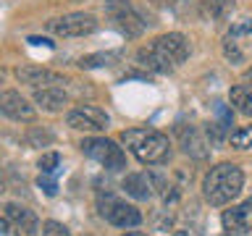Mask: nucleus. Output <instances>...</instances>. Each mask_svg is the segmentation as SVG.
Returning a JSON list of instances; mask_svg holds the SVG:
<instances>
[{"instance_id": "f257e3e1", "label": "nucleus", "mask_w": 252, "mask_h": 236, "mask_svg": "<svg viewBox=\"0 0 252 236\" xmlns=\"http://www.w3.org/2000/svg\"><path fill=\"white\" fill-rule=\"evenodd\" d=\"M189 58V42L179 31L160 34L153 45L139 47L137 50V63L142 68L153 71V74H171L176 66H181Z\"/></svg>"}, {"instance_id": "f03ea898", "label": "nucleus", "mask_w": 252, "mask_h": 236, "mask_svg": "<svg viewBox=\"0 0 252 236\" xmlns=\"http://www.w3.org/2000/svg\"><path fill=\"white\" fill-rule=\"evenodd\" d=\"M244 184V173L234 163H218L205 173L202 178V194L213 207H223L231 200H236Z\"/></svg>"}, {"instance_id": "7ed1b4c3", "label": "nucleus", "mask_w": 252, "mask_h": 236, "mask_svg": "<svg viewBox=\"0 0 252 236\" xmlns=\"http://www.w3.org/2000/svg\"><path fill=\"white\" fill-rule=\"evenodd\" d=\"M121 142L145 165H163L171 160V142L155 129H126L121 134Z\"/></svg>"}, {"instance_id": "20e7f679", "label": "nucleus", "mask_w": 252, "mask_h": 236, "mask_svg": "<svg viewBox=\"0 0 252 236\" xmlns=\"http://www.w3.org/2000/svg\"><path fill=\"white\" fill-rule=\"evenodd\" d=\"M105 16L110 27L129 39L139 37L145 31V21H142L137 8L131 5V0H105Z\"/></svg>"}, {"instance_id": "39448f33", "label": "nucleus", "mask_w": 252, "mask_h": 236, "mask_svg": "<svg viewBox=\"0 0 252 236\" xmlns=\"http://www.w3.org/2000/svg\"><path fill=\"white\" fill-rule=\"evenodd\" d=\"M97 210H100V215L116 228H134V226L142 223V212L134 207V205L118 200V197L110 194V192L97 194Z\"/></svg>"}, {"instance_id": "423d86ee", "label": "nucleus", "mask_w": 252, "mask_h": 236, "mask_svg": "<svg viewBox=\"0 0 252 236\" xmlns=\"http://www.w3.org/2000/svg\"><path fill=\"white\" fill-rule=\"evenodd\" d=\"M82 152L87 157H92L94 163H100L108 171H121L126 168V152L116 145L113 139L105 137H87L82 142Z\"/></svg>"}, {"instance_id": "0eeeda50", "label": "nucleus", "mask_w": 252, "mask_h": 236, "mask_svg": "<svg viewBox=\"0 0 252 236\" xmlns=\"http://www.w3.org/2000/svg\"><path fill=\"white\" fill-rule=\"evenodd\" d=\"M47 29H50L55 37H63V39L87 37V34H92V31H97V19H94L92 13L74 11V13L58 16V19H50L47 21Z\"/></svg>"}, {"instance_id": "6e6552de", "label": "nucleus", "mask_w": 252, "mask_h": 236, "mask_svg": "<svg viewBox=\"0 0 252 236\" xmlns=\"http://www.w3.org/2000/svg\"><path fill=\"white\" fill-rule=\"evenodd\" d=\"M66 123L76 131H102L110 123L108 113L97 105H79L74 110H68Z\"/></svg>"}, {"instance_id": "1a4fd4ad", "label": "nucleus", "mask_w": 252, "mask_h": 236, "mask_svg": "<svg viewBox=\"0 0 252 236\" xmlns=\"http://www.w3.org/2000/svg\"><path fill=\"white\" fill-rule=\"evenodd\" d=\"M0 113H3L5 118H11V121H19V123H32L37 118L34 105L16 89H3L0 92Z\"/></svg>"}, {"instance_id": "9d476101", "label": "nucleus", "mask_w": 252, "mask_h": 236, "mask_svg": "<svg viewBox=\"0 0 252 236\" xmlns=\"http://www.w3.org/2000/svg\"><path fill=\"white\" fill-rule=\"evenodd\" d=\"M16 79L21 84L32 87V89H37V87H66L68 84V79L63 74L42 68V66H19L16 68Z\"/></svg>"}, {"instance_id": "9b49d317", "label": "nucleus", "mask_w": 252, "mask_h": 236, "mask_svg": "<svg viewBox=\"0 0 252 236\" xmlns=\"http://www.w3.org/2000/svg\"><path fill=\"white\" fill-rule=\"evenodd\" d=\"M223 228L228 236H244L252 231V197L244 200L239 207H231L223 212Z\"/></svg>"}, {"instance_id": "f8f14e48", "label": "nucleus", "mask_w": 252, "mask_h": 236, "mask_svg": "<svg viewBox=\"0 0 252 236\" xmlns=\"http://www.w3.org/2000/svg\"><path fill=\"white\" fill-rule=\"evenodd\" d=\"M5 218L16 226V231H21L24 236H34L39 234V218L34 215V210H29L27 205H16L8 202L5 205Z\"/></svg>"}, {"instance_id": "ddd939ff", "label": "nucleus", "mask_w": 252, "mask_h": 236, "mask_svg": "<svg viewBox=\"0 0 252 236\" xmlns=\"http://www.w3.org/2000/svg\"><path fill=\"white\" fill-rule=\"evenodd\" d=\"M32 102L37 108H42L45 113H61L68 105V94L63 87H37L32 92Z\"/></svg>"}, {"instance_id": "4468645a", "label": "nucleus", "mask_w": 252, "mask_h": 236, "mask_svg": "<svg viewBox=\"0 0 252 236\" xmlns=\"http://www.w3.org/2000/svg\"><path fill=\"white\" fill-rule=\"evenodd\" d=\"M179 137H181V147H184V152L189 157H194V160H205V157L210 155V139L205 137L200 129H194V126H184V129H179Z\"/></svg>"}, {"instance_id": "2eb2a0df", "label": "nucleus", "mask_w": 252, "mask_h": 236, "mask_svg": "<svg viewBox=\"0 0 252 236\" xmlns=\"http://www.w3.org/2000/svg\"><path fill=\"white\" fill-rule=\"evenodd\" d=\"M124 192L134 197V200H139V202H145L153 197V184H150V178L145 176V173H129V176L124 178Z\"/></svg>"}, {"instance_id": "dca6fc26", "label": "nucleus", "mask_w": 252, "mask_h": 236, "mask_svg": "<svg viewBox=\"0 0 252 236\" xmlns=\"http://www.w3.org/2000/svg\"><path fill=\"white\" fill-rule=\"evenodd\" d=\"M228 100H231V105L239 110L242 116L252 118V89L247 84H234L231 89H228Z\"/></svg>"}, {"instance_id": "f3484780", "label": "nucleus", "mask_w": 252, "mask_h": 236, "mask_svg": "<svg viewBox=\"0 0 252 236\" xmlns=\"http://www.w3.org/2000/svg\"><path fill=\"white\" fill-rule=\"evenodd\" d=\"M121 58V53L116 50H108V53H92V55H84L82 60H79V68H105L110 63H116Z\"/></svg>"}, {"instance_id": "a211bd4d", "label": "nucleus", "mask_w": 252, "mask_h": 236, "mask_svg": "<svg viewBox=\"0 0 252 236\" xmlns=\"http://www.w3.org/2000/svg\"><path fill=\"white\" fill-rule=\"evenodd\" d=\"M231 147L236 149H250L252 147V126H239L231 134Z\"/></svg>"}, {"instance_id": "6ab92c4d", "label": "nucleus", "mask_w": 252, "mask_h": 236, "mask_svg": "<svg viewBox=\"0 0 252 236\" xmlns=\"http://www.w3.org/2000/svg\"><path fill=\"white\" fill-rule=\"evenodd\" d=\"M223 55H226V60H231V63H242L244 60V53H242L239 42H236V37L228 34L223 39Z\"/></svg>"}, {"instance_id": "aec40b11", "label": "nucleus", "mask_w": 252, "mask_h": 236, "mask_svg": "<svg viewBox=\"0 0 252 236\" xmlns=\"http://www.w3.org/2000/svg\"><path fill=\"white\" fill-rule=\"evenodd\" d=\"M39 173H50V176H55L58 173V165H61V155L58 152H45L42 157H39Z\"/></svg>"}, {"instance_id": "412c9836", "label": "nucleus", "mask_w": 252, "mask_h": 236, "mask_svg": "<svg viewBox=\"0 0 252 236\" xmlns=\"http://www.w3.org/2000/svg\"><path fill=\"white\" fill-rule=\"evenodd\" d=\"M50 142H53V134L45 131V129H37V126L27 134V145L29 147H45V145H50Z\"/></svg>"}, {"instance_id": "4be33fe9", "label": "nucleus", "mask_w": 252, "mask_h": 236, "mask_svg": "<svg viewBox=\"0 0 252 236\" xmlns=\"http://www.w3.org/2000/svg\"><path fill=\"white\" fill-rule=\"evenodd\" d=\"M39 236H71V234H68V228L63 223H58V220H45V223H42V234H39Z\"/></svg>"}, {"instance_id": "5701e85b", "label": "nucleus", "mask_w": 252, "mask_h": 236, "mask_svg": "<svg viewBox=\"0 0 252 236\" xmlns=\"http://www.w3.org/2000/svg\"><path fill=\"white\" fill-rule=\"evenodd\" d=\"M37 184H39V189H42L47 197H55V194H58V184H55V178L50 176V173H39Z\"/></svg>"}, {"instance_id": "b1692460", "label": "nucleus", "mask_w": 252, "mask_h": 236, "mask_svg": "<svg viewBox=\"0 0 252 236\" xmlns=\"http://www.w3.org/2000/svg\"><path fill=\"white\" fill-rule=\"evenodd\" d=\"M216 116H218L216 123H218L223 131H228V126H231V110H228L223 102H216Z\"/></svg>"}, {"instance_id": "393cba45", "label": "nucleus", "mask_w": 252, "mask_h": 236, "mask_svg": "<svg viewBox=\"0 0 252 236\" xmlns=\"http://www.w3.org/2000/svg\"><path fill=\"white\" fill-rule=\"evenodd\" d=\"M250 31H252V21H250V19H239V21L231 27V31H228V34H231V37H239V34H250Z\"/></svg>"}, {"instance_id": "a878e982", "label": "nucleus", "mask_w": 252, "mask_h": 236, "mask_svg": "<svg viewBox=\"0 0 252 236\" xmlns=\"http://www.w3.org/2000/svg\"><path fill=\"white\" fill-rule=\"evenodd\" d=\"M0 236H21V234L16 231V226L8 218H0Z\"/></svg>"}, {"instance_id": "bb28decb", "label": "nucleus", "mask_w": 252, "mask_h": 236, "mask_svg": "<svg viewBox=\"0 0 252 236\" xmlns=\"http://www.w3.org/2000/svg\"><path fill=\"white\" fill-rule=\"evenodd\" d=\"M29 42L32 45H45V47H53V42L47 37H29Z\"/></svg>"}, {"instance_id": "cd10ccee", "label": "nucleus", "mask_w": 252, "mask_h": 236, "mask_svg": "<svg viewBox=\"0 0 252 236\" xmlns=\"http://www.w3.org/2000/svg\"><path fill=\"white\" fill-rule=\"evenodd\" d=\"M173 236H197L192 228H179V231H173Z\"/></svg>"}, {"instance_id": "c85d7f7f", "label": "nucleus", "mask_w": 252, "mask_h": 236, "mask_svg": "<svg viewBox=\"0 0 252 236\" xmlns=\"http://www.w3.org/2000/svg\"><path fill=\"white\" fill-rule=\"evenodd\" d=\"M244 84H247L250 89H252V68H247V71H244Z\"/></svg>"}, {"instance_id": "c756f323", "label": "nucleus", "mask_w": 252, "mask_h": 236, "mask_svg": "<svg viewBox=\"0 0 252 236\" xmlns=\"http://www.w3.org/2000/svg\"><path fill=\"white\" fill-rule=\"evenodd\" d=\"M158 3H160V5H176L179 0H158Z\"/></svg>"}, {"instance_id": "7c9ffc66", "label": "nucleus", "mask_w": 252, "mask_h": 236, "mask_svg": "<svg viewBox=\"0 0 252 236\" xmlns=\"http://www.w3.org/2000/svg\"><path fill=\"white\" fill-rule=\"evenodd\" d=\"M5 192V181H3V173H0V194Z\"/></svg>"}, {"instance_id": "2f4dec72", "label": "nucleus", "mask_w": 252, "mask_h": 236, "mask_svg": "<svg viewBox=\"0 0 252 236\" xmlns=\"http://www.w3.org/2000/svg\"><path fill=\"white\" fill-rule=\"evenodd\" d=\"M124 236H147V234H139V231H129V234H124Z\"/></svg>"}, {"instance_id": "473e14b6", "label": "nucleus", "mask_w": 252, "mask_h": 236, "mask_svg": "<svg viewBox=\"0 0 252 236\" xmlns=\"http://www.w3.org/2000/svg\"><path fill=\"white\" fill-rule=\"evenodd\" d=\"M0 84H3V71H0Z\"/></svg>"}]
</instances>
